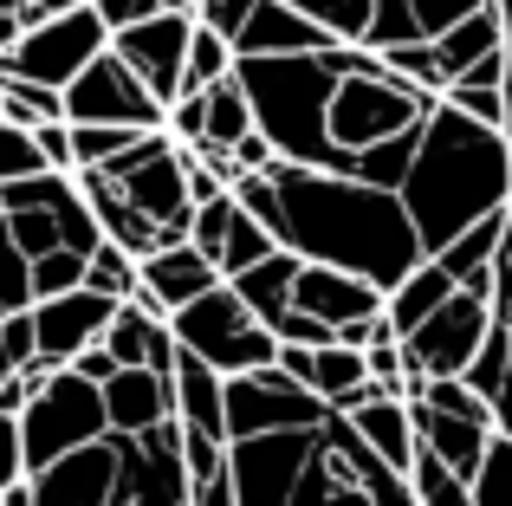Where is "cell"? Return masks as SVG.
<instances>
[{
  "instance_id": "6da1fadb",
  "label": "cell",
  "mask_w": 512,
  "mask_h": 506,
  "mask_svg": "<svg viewBox=\"0 0 512 506\" xmlns=\"http://www.w3.org/2000/svg\"><path fill=\"white\" fill-rule=\"evenodd\" d=\"M266 143L299 169L363 176L402 189L441 98L363 46H325L299 59H240Z\"/></svg>"
},
{
  "instance_id": "7a4b0ae2",
  "label": "cell",
  "mask_w": 512,
  "mask_h": 506,
  "mask_svg": "<svg viewBox=\"0 0 512 506\" xmlns=\"http://www.w3.org/2000/svg\"><path fill=\"white\" fill-rule=\"evenodd\" d=\"M227 448L240 506H415V481L389 468L357 422L286 370L227 377Z\"/></svg>"
},
{
  "instance_id": "3957f363",
  "label": "cell",
  "mask_w": 512,
  "mask_h": 506,
  "mask_svg": "<svg viewBox=\"0 0 512 506\" xmlns=\"http://www.w3.org/2000/svg\"><path fill=\"white\" fill-rule=\"evenodd\" d=\"M234 195H240L247 215H260L266 228H273V241L286 253L363 273L383 292H396L402 279L428 260L422 228H415L402 189H383V182L331 176V169H299V163L279 156L273 169L240 176Z\"/></svg>"
},
{
  "instance_id": "277c9868",
  "label": "cell",
  "mask_w": 512,
  "mask_h": 506,
  "mask_svg": "<svg viewBox=\"0 0 512 506\" xmlns=\"http://www.w3.org/2000/svg\"><path fill=\"white\" fill-rule=\"evenodd\" d=\"M402 202H409L415 228H422L428 260L448 253L467 228L506 215V202H512V137L500 124H480V117L454 111V104L441 98L422 150H415L409 176H402Z\"/></svg>"
},
{
  "instance_id": "5b68a950",
  "label": "cell",
  "mask_w": 512,
  "mask_h": 506,
  "mask_svg": "<svg viewBox=\"0 0 512 506\" xmlns=\"http://www.w3.org/2000/svg\"><path fill=\"white\" fill-rule=\"evenodd\" d=\"M78 176L104 182V189L117 195V202L130 208V215L143 221V228L156 234L163 247L188 241V228H195V182H188V143H175L169 130H150V137H137L117 163L104 169H78Z\"/></svg>"
},
{
  "instance_id": "8992f818",
  "label": "cell",
  "mask_w": 512,
  "mask_h": 506,
  "mask_svg": "<svg viewBox=\"0 0 512 506\" xmlns=\"http://www.w3.org/2000/svg\"><path fill=\"white\" fill-rule=\"evenodd\" d=\"M299 13H312L338 46L363 52H402V46H435L441 33L467 20V13L493 7V0H292Z\"/></svg>"
},
{
  "instance_id": "52a82bcc",
  "label": "cell",
  "mask_w": 512,
  "mask_h": 506,
  "mask_svg": "<svg viewBox=\"0 0 512 506\" xmlns=\"http://www.w3.org/2000/svg\"><path fill=\"white\" fill-rule=\"evenodd\" d=\"M169 331L188 357H201V364L221 370V377H253V370L279 364V331L266 325L227 279L214 292H201L195 305H182V312L169 318Z\"/></svg>"
},
{
  "instance_id": "ba28073f",
  "label": "cell",
  "mask_w": 512,
  "mask_h": 506,
  "mask_svg": "<svg viewBox=\"0 0 512 506\" xmlns=\"http://www.w3.org/2000/svg\"><path fill=\"white\" fill-rule=\"evenodd\" d=\"M20 429H26V481L52 461L78 455L85 442L111 435V409H104V383L78 377V370H39L33 396L20 409Z\"/></svg>"
},
{
  "instance_id": "9c48e42d",
  "label": "cell",
  "mask_w": 512,
  "mask_h": 506,
  "mask_svg": "<svg viewBox=\"0 0 512 506\" xmlns=\"http://www.w3.org/2000/svg\"><path fill=\"white\" fill-rule=\"evenodd\" d=\"M493 338V292L480 286H461L448 305H441L435 318H422V325L402 338V364H409V396L422 390V383H441V377H467V370L480 364V351H487Z\"/></svg>"
},
{
  "instance_id": "30bf717a",
  "label": "cell",
  "mask_w": 512,
  "mask_h": 506,
  "mask_svg": "<svg viewBox=\"0 0 512 506\" xmlns=\"http://www.w3.org/2000/svg\"><path fill=\"white\" fill-rule=\"evenodd\" d=\"M111 52V26H104L98 7H72V13H52L39 20L20 46L0 59L7 78H33V85H52V91H72V78L85 72L91 59Z\"/></svg>"
},
{
  "instance_id": "8fae6325",
  "label": "cell",
  "mask_w": 512,
  "mask_h": 506,
  "mask_svg": "<svg viewBox=\"0 0 512 506\" xmlns=\"http://www.w3.org/2000/svg\"><path fill=\"white\" fill-rule=\"evenodd\" d=\"M65 111H72V124H124V130H169V104L150 98V85H143L137 72H130L117 52H104V59H91L85 72L72 78V91H65Z\"/></svg>"
},
{
  "instance_id": "7c38bea8",
  "label": "cell",
  "mask_w": 512,
  "mask_h": 506,
  "mask_svg": "<svg viewBox=\"0 0 512 506\" xmlns=\"http://www.w3.org/2000/svg\"><path fill=\"white\" fill-rule=\"evenodd\" d=\"M124 305L104 299V292L78 286L59 292V299H39L33 305V338H39V370H72L91 344H104V331L117 325Z\"/></svg>"
},
{
  "instance_id": "4fadbf2b",
  "label": "cell",
  "mask_w": 512,
  "mask_h": 506,
  "mask_svg": "<svg viewBox=\"0 0 512 506\" xmlns=\"http://www.w3.org/2000/svg\"><path fill=\"white\" fill-rule=\"evenodd\" d=\"M195 13H156V20L130 26V33L111 39V52L130 65V72L150 85V98H163L169 111L182 104V78H188V46H195Z\"/></svg>"
},
{
  "instance_id": "5bb4252c",
  "label": "cell",
  "mask_w": 512,
  "mask_h": 506,
  "mask_svg": "<svg viewBox=\"0 0 512 506\" xmlns=\"http://www.w3.org/2000/svg\"><path fill=\"white\" fill-rule=\"evenodd\" d=\"M292 305H299V312H312L318 325H331V331L344 338L350 325H370V318L389 312V292L370 286L363 273H344V266L305 260V266H299V292H292Z\"/></svg>"
},
{
  "instance_id": "9a60e30c",
  "label": "cell",
  "mask_w": 512,
  "mask_h": 506,
  "mask_svg": "<svg viewBox=\"0 0 512 506\" xmlns=\"http://www.w3.org/2000/svg\"><path fill=\"white\" fill-rule=\"evenodd\" d=\"M214 286H221V266H214L195 241H175V247H163V253H150V260H143L137 305H150L156 318H175L182 305H195L201 292H214Z\"/></svg>"
},
{
  "instance_id": "2e32d148",
  "label": "cell",
  "mask_w": 512,
  "mask_h": 506,
  "mask_svg": "<svg viewBox=\"0 0 512 506\" xmlns=\"http://www.w3.org/2000/svg\"><path fill=\"white\" fill-rule=\"evenodd\" d=\"M325 46H338V39H331L312 13H299L292 0H260L247 33L234 39L240 59H299V52H325Z\"/></svg>"
},
{
  "instance_id": "e0dca14e",
  "label": "cell",
  "mask_w": 512,
  "mask_h": 506,
  "mask_svg": "<svg viewBox=\"0 0 512 506\" xmlns=\"http://www.w3.org/2000/svg\"><path fill=\"white\" fill-rule=\"evenodd\" d=\"M104 409H111L117 435H150V429H163V422H175V377L124 364L111 383H104Z\"/></svg>"
},
{
  "instance_id": "ac0fdd59",
  "label": "cell",
  "mask_w": 512,
  "mask_h": 506,
  "mask_svg": "<svg viewBox=\"0 0 512 506\" xmlns=\"http://www.w3.org/2000/svg\"><path fill=\"white\" fill-rule=\"evenodd\" d=\"M344 416L357 422V435L389 461V468L415 474V455H422V429H415V403H409V396H383V390H370L357 409H344Z\"/></svg>"
},
{
  "instance_id": "d6986e66",
  "label": "cell",
  "mask_w": 512,
  "mask_h": 506,
  "mask_svg": "<svg viewBox=\"0 0 512 506\" xmlns=\"http://www.w3.org/2000/svg\"><path fill=\"white\" fill-rule=\"evenodd\" d=\"M500 52H506V20H500V7L467 13L454 33L435 39V65H441V78H448V91L461 85V78L474 72L480 59H500ZM448 91H441V98H448Z\"/></svg>"
},
{
  "instance_id": "ffe728a7",
  "label": "cell",
  "mask_w": 512,
  "mask_h": 506,
  "mask_svg": "<svg viewBox=\"0 0 512 506\" xmlns=\"http://www.w3.org/2000/svg\"><path fill=\"white\" fill-rule=\"evenodd\" d=\"M454 292H461V279H454L441 260H422V266H415V273L402 279L396 292H389V325H396V338H409V331L422 325V318H435L441 305L454 299Z\"/></svg>"
},
{
  "instance_id": "44dd1931",
  "label": "cell",
  "mask_w": 512,
  "mask_h": 506,
  "mask_svg": "<svg viewBox=\"0 0 512 506\" xmlns=\"http://www.w3.org/2000/svg\"><path fill=\"white\" fill-rule=\"evenodd\" d=\"M299 253H286V247H279L273 253V260H260V266H253V273H240V279H227V286H234L240 292V299H247L253 305V312H260L266 318V325H273L279 331V318H286L292 312V292H299Z\"/></svg>"
},
{
  "instance_id": "7402d4cb",
  "label": "cell",
  "mask_w": 512,
  "mask_h": 506,
  "mask_svg": "<svg viewBox=\"0 0 512 506\" xmlns=\"http://www.w3.org/2000/svg\"><path fill=\"white\" fill-rule=\"evenodd\" d=\"M33 383H39V364L26 370L7 396H0V494H13V487L26 481V429H20V409H26V396H33Z\"/></svg>"
},
{
  "instance_id": "603a6c76",
  "label": "cell",
  "mask_w": 512,
  "mask_h": 506,
  "mask_svg": "<svg viewBox=\"0 0 512 506\" xmlns=\"http://www.w3.org/2000/svg\"><path fill=\"white\" fill-rule=\"evenodd\" d=\"M39 292H33V253L20 247V234H13L7 221V202H0V318L13 312H33Z\"/></svg>"
},
{
  "instance_id": "cb8c5ba5",
  "label": "cell",
  "mask_w": 512,
  "mask_h": 506,
  "mask_svg": "<svg viewBox=\"0 0 512 506\" xmlns=\"http://www.w3.org/2000/svg\"><path fill=\"white\" fill-rule=\"evenodd\" d=\"M0 98H7V124H26V130L72 124V111H65V91L33 85V78H7V72H0Z\"/></svg>"
},
{
  "instance_id": "d4e9b609",
  "label": "cell",
  "mask_w": 512,
  "mask_h": 506,
  "mask_svg": "<svg viewBox=\"0 0 512 506\" xmlns=\"http://www.w3.org/2000/svg\"><path fill=\"white\" fill-rule=\"evenodd\" d=\"M85 286L104 292V299H117V305H130V299L143 292V260H137L130 247L104 241L98 253H91V266H85Z\"/></svg>"
},
{
  "instance_id": "484cf974",
  "label": "cell",
  "mask_w": 512,
  "mask_h": 506,
  "mask_svg": "<svg viewBox=\"0 0 512 506\" xmlns=\"http://www.w3.org/2000/svg\"><path fill=\"white\" fill-rule=\"evenodd\" d=\"M240 72V52L234 39H221L214 26H195V46H188V78H182V98H195V91L221 85V78Z\"/></svg>"
},
{
  "instance_id": "4316f807",
  "label": "cell",
  "mask_w": 512,
  "mask_h": 506,
  "mask_svg": "<svg viewBox=\"0 0 512 506\" xmlns=\"http://www.w3.org/2000/svg\"><path fill=\"white\" fill-rule=\"evenodd\" d=\"M273 253H279L273 228H266L260 215H247V208H240V215H234V228H227V253H221V273H227V279H240V273H253V266H260V260H273Z\"/></svg>"
},
{
  "instance_id": "83f0119b",
  "label": "cell",
  "mask_w": 512,
  "mask_h": 506,
  "mask_svg": "<svg viewBox=\"0 0 512 506\" xmlns=\"http://www.w3.org/2000/svg\"><path fill=\"white\" fill-rule=\"evenodd\" d=\"M415 506H474V481L467 474H454L448 461L435 455H415Z\"/></svg>"
},
{
  "instance_id": "f1b7e54d",
  "label": "cell",
  "mask_w": 512,
  "mask_h": 506,
  "mask_svg": "<svg viewBox=\"0 0 512 506\" xmlns=\"http://www.w3.org/2000/svg\"><path fill=\"white\" fill-rule=\"evenodd\" d=\"M46 150H39V137L26 124H7L0 117V189H13V182H33V176H46Z\"/></svg>"
},
{
  "instance_id": "f546056e",
  "label": "cell",
  "mask_w": 512,
  "mask_h": 506,
  "mask_svg": "<svg viewBox=\"0 0 512 506\" xmlns=\"http://www.w3.org/2000/svg\"><path fill=\"white\" fill-rule=\"evenodd\" d=\"M39 364V338H33V312H13L0 318V396Z\"/></svg>"
},
{
  "instance_id": "4dcf8cb0",
  "label": "cell",
  "mask_w": 512,
  "mask_h": 506,
  "mask_svg": "<svg viewBox=\"0 0 512 506\" xmlns=\"http://www.w3.org/2000/svg\"><path fill=\"white\" fill-rule=\"evenodd\" d=\"M137 137H150V130H124V124H72V156H78V169H104V163H117V156H124Z\"/></svg>"
},
{
  "instance_id": "1f68e13d",
  "label": "cell",
  "mask_w": 512,
  "mask_h": 506,
  "mask_svg": "<svg viewBox=\"0 0 512 506\" xmlns=\"http://www.w3.org/2000/svg\"><path fill=\"white\" fill-rule=\"evenodd\" d=\"M234 215H240V195H234V189L195 208V228H188V241H195L201 253H208L214 266H221V253H227V228H234ZM221 279H227V273H221Z\"/></svg>"
},
{
  "instance_id": "d6a6232c",
  "label": "cell",
  "mask_w": 512,
  "mask_h": 506,
  "mask_svg": "<svg viewBox=\"0 0 512 506\" xmlns=\"http://www.w3.org/2000/svg\"><path fill=\"white\" fill-rule=\"evenodd\" d=\"M474 506H512V435H493L487 461L474 474Z\"/></svg>"
},
{
  "instance_id": "836d02e7",
  "label": "cell",
  "mask_w": 512,
  "mask_h": 506,
  "mask_svg": "<svg viewBox=\"0 0 512 506\" xmlns=\"http://www.w3.org/2000/svg\"><path fill=\"white\" fill-rule=\"evenodd\" d=\"M448 104H454V111H467V117H480V124H500L506 130V85H454Z\"/></svg>"
},
{
  "instance_id": "e575fe53",
  "label": "cell",
  "mask_w": 512,
  "mask_h": 506,
  "mask_svg": "<svg viewBox=\"0 0 512 506\" xmlns=\"http://www.w3.org/2000/svg\"><path fill=\"white\" fill-rule=\"evenodd\" d=\"M253 7H260V0H201L195 20L214 26L221 39H240V33H247V20H253Z\"/></svg>"
},
{
  "instance_id": "d590c367",
  "label": "cell",
  "mask_w": 512,
  "mask_h": 506,
  "mask_svg": "<svg viewBox=\"0 0 512 506\" xmlns=\"http://www.w3.org/2000/svg\"><path fill=\"white\" fill-rule=\"evenodd\" d=\"M91 7L104 13V26H111V39H117V33H130V26H143V20H156V13H169V0H91Z\"/></svg>"
},
{
  "instance_id": "8d00e7d4",
  "label": "cell",
  "mask_w": 512,
  "mask_h": 506,
  "mask_svg": "<svg viewBox=\"0 0 512 506\" xmlns=\"http://www.w3.org/2000/svg\"><path fill=\"white\" fill-rule=\"evenodd\" d=\"M33 137H39V150H46V163H52V169L78 176V156H72V124H46V130H33Z\"/></svg>"
},
{
  "instance_id": "74e56055",
  "label": "cell",
  "mask_w": 512,
  "mask_h": 506,
  "mask_svg": "<svg viewBox=\"0 0 512 506\" xmlns=\"http://www.w3.org/2000/svg\"><path fill=\"white\" fill-rule=\"evenodd\" d=\"M7 13H20L26 26H39V20H52V13H72V7H91V0H0Z\"/></svg>"
},
{
  "instance_id": "f35d334b",
  "label": "cell",
  "mask_w": 512,
  "mask_h": 506,
  "mask_svg": "<svg viewBox=\"0 0 512 506\" xmlns=\"http://www.w3.org/2000/svg\"><path fill=\"white\" fill-rule=\"evenodd\" d=\"M72 370H78V377H91V383H111V377H117V370H124V364H117V357H111V344H91V351L78 357Z\"/></svg>"
},
{
  "instance_id": "ab89813d",
  "label": "cell",
  "mask_w": 512,
  "mask_h": 506,
  "mask_svg": "<svg viewBox=\"0 0 512 506\" xmlns=\"http://www.w3.org/2000/svg\"><path fill=\"white\" fill-rule=\"evenodd\" d=\"M487 403H493V422H500V435H512V344H506V377H500V390H493Z\"/></svg>"
},
{
  "instance_id": "60d3db41",
  "label": "cell",
  "mask_w": 512,
  "mask_h": 506,
  "mask_svg": "<svg viewBox=\"0 0 512 506\" xmlns=\"http://www.w3.org/2000/svg\"><path fill=\"white\" fill-rule=\"evenodd\" d=\"M0 506H33V487L20 481V487H13V494H0Z\"/></svg>"
},
{
  "instance_id": "b9f144b4",
  "label": "cell",
  "mask_w": 512,
  "mask_h": 506,
  "mask_svg": "<svg viewBox=\"0 0 512 506\" xmlns=\"http://www.w3.org/2000/svg\"><path fill=\"white\" fill-rule=\"evenodd\" d=\"M506 137H512V46H506Z\"/></svg>"
}]
</instances>
